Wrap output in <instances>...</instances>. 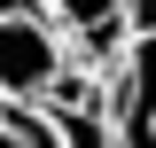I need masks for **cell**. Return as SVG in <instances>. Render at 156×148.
Here are the masks:
<instances>
[{
	"label": "cell",
	"instance_id": "6da1fadb",
	"mask_svg": "<svg viewBox=\"0 0 156 148\" xmlns=\"http://www.w3.org/2000/svg\"><path fill=\"white\" fill-rule=\"evenodd\" d=\"M62 70H70V39L47 23V8L0 0V109H39Z\"/></svg>",
	"mask_w": 156,
	"mask_h": 148
},
{
	"label": "cell",
	"instance_id": "7a4b0ae2",
	"mask_svg": "<svg viewBox=\"0 0 156 148\" xmlns=\"http://www.w3.org/2000/svg\"><path fill=\"white\" fill-rule=\"evenodd\" d=\"M109 125H117V148H156V31L133 39L125 62H117Z\"/></svg>",
	"mask_w": 156,
	"mask_h": 148
},
{
	"label": "cell",
	"instance_id": "3957f363",
	"mask_svg": "<svg viewBox=\"0 0 156 148\" xmlns=\"http://www.w3.org/2000/svg\"><path fill=\"white\" fill-rule=\"evenodd\" d=\"M55 125V140L62 148H117V125H109V109H78V117H47Z\"/></svg>",
	"mask_w": 156,
	"mask_h": 148
},
{
	"label": "cell",
	"instance_id": "277c9868",
	"mask_svg": "<svg viewBox=\"0 0 156 148\" xmlns=\"http://www.w3.org/2000/svg\"><path fill=\"white\" fill-rule=\"evenodd\" d=\"M39 8H47V23H55L62 39H78V31H94V23L117 16V0H39Z\"/></svg>",
	"mask_w": 156,
	"mask_h": 148
},
{
	"label": "cell",
	"instance_id": "5b68a950",
	"mask_svg": "<svg viewBox=\"0 0 156 148\" xmlns=\"http://www.w3.org/2000/svg\"><path fill=\"white\" fill-rule=\"evenodd\" d=\"M0 148H23V140H16V125H8V117H0Z\"/></svg>",
	"mask_w": 156,
	"mask_h": 148
}]
</instances>
